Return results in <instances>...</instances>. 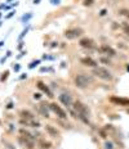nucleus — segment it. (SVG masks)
I'll return each instance as SVG.
<instances>
[{"mask_svg": "<svg viewBox=\"0 0 129 149\" xmlns=\"http://www.w3.org/2000/svg\"><path fill=\"white\" fill-rule=\"evenodd\" d=\"M74 82L77 88H87L88 85H91L93 82V77L89 76V74H85V73H80L75 77Z\"/></svg>", "mask_w": 129, "mask_h": 149, "instance_id": "obj_1", "label": "nucleus"}, {"mask_svg": "<svg viewBox=\"0 0 129 149\" xmlns=\"http://www.w3.org/2000/svg\"><path fill=\"white\" fill-rule=\"evenodd\" d=\"M93 74L97 76L98 78H102L105 81H111L112 80V74L109 70H106L103 67H94L93 68Z\"/></svg>", "mask_w": 129, "mask_h": 149, "instance_id": "obj_2", "label": "nucleus"}, {"mask_svg": "<svg viewBox=\"0 0 129 149\" xmlns=\"http://www.w3.org/2000/svg\"><path fill=\"white\" fill-rule=\"evenodd\" d=\"M72 107H74V111L77 113V116H85V117H89V114H91V111H89V108L83 104L81 102L76 100L72 103Z\"/></svg>", "mask_w": 129, "mask_h": 149, "instance_id": "obj_3", "label": "nucleus"}, {"mask_svg": "<svg viewBox=\"0 0 129 149\" xmlns=\"http://www.w3.org/2000/svg\"><path fill=\"white\" fill-rule=\"evenodd\" d=\"M83 33H84V31L81 28H69V30L65 31V36L69 40H74V39L80 37Z\"/></svg>", "mask_w": 129, "mask_h": 149, "instance_id": "obj_4", "label": "nucleus"}, {"mask_svg": "<svg viewBox=\"0 0 129 149\" xmlns=\"http://www.w3.org/2000/svg\"><path fill=\"white\" fill-rule=\"evenodd\" d=\"M49 108H50V111H52V112H54L55 114H57V117H58L59 119H66V118H67L66 112L57 104V103H50V104H49Z\"/></svg>", "mask_w": 129, "mask_h": 149, "instance_id": "obj_5", "label": "nucleus"}, {"mask_svg": "<svg viewBox=\"0 0 129 149\" xmlns=\"http://www.w3.org/2000/svg\"><path fill=\"white\" fill-rule=\"evenodd\" d=\"M110 102L116 104V105H123V107L129 105V99L128 98H121V96H111Z\"/></svg>", "mask_w": 129, "mask_h": 149, "instance_id": "obj_6", "label": "nucleus"}, {"mask_svg": "<svg viewBox=\"0 0 129 149\" xmlns=\"http://www.w3.org/2000/svg\"><path fill=\"white\" fill-rule=\"evenodd\" d=\"M79 44H80L81 48H85V49H93L94 48V41L89 37H81Z\"/></svg>", "mask_w": 129, "mask_h": 149, "instance_id": "obj_7", "label": "nucleus"}, {"mask_svg": "<svg viewBox=\"0 0 129 149\" xmlns=\"http://www.w3.org/2000/svg\"><path fill=\"white\" fill-rule=\"evenodd\" d=\"M18 114H19V117H21L22 119H26V121L35 119V114H34L32 112H30V111H27V109H21V111L18 112Z\"/></svg>", "mask_w": 129, "mask_h": 149, "instance_id": "obj_8", "label": "nucleus"}, {"mask_svg": "<svg viewBox=\"0 0 129 149\" xmlns=\"http://www.w3.org/2000/svg\"><path fill=\"white\" fill-rule=\"evenodd\" d=\"M58 99H59V102L62 103L63 105H66V107H71L72 105V98H71V95H69V94H61L59 96H58Z\"/></svg>", "mask_w": 129, "mask_h": 149, "instance_id": "obj_9", "label": "nucleus"}, {"mask_svg": "<svg viewBox=\"0 0 129 149\" xmlns=\"http://www.w3.org/2000/svg\"><path fill=\"white\" fill-rule=\"evenodd\" d=\"M36 86L39 88V89H40L41 91H43V93H45L48 96H49V98H53V93H52V91H50V89L48 88V85H45V84H44L43 81H37L36 82Z\"/></svg>", "mask_w": 129, "mask_h": 149, "instance_id": "obj_10", "label": "nucleus"}, {"mask_svg": "<svg viewBox=\"0 0 129 149\" xmlns=\"http://www.w3.org/2000/svg\"><path fill=\"white\" fill-rule=\"evenodd\" d=\"M47 105H48V104H47L45 102H41L40 104L37 105V112L40 113L43 117H47V118H48V117H49V111H48V107H47Z\"/></svg>", "mask_w": 129, "mask_h": 149, "instance_id": "obj_11", "label": "nucleus"}, {"mask_svg": "<svg viewBox=\"0 0 129 149\" xmlns=\"http://www.w3.org/2000/svg\"><path fill=\"white\" fill-rule=\"evenodd\" d=\"M80 62H81V64L87 66V67H92V68L97 67V62L93 58H91V57H84V58L80 59Z\"/></svg>", "mask_w": 129, "mask_h": 149, "instance_id": "obj_12", "label": "nucleus"}, {"mask_svg": "<svg viewBox=\"0 0 129 149\" xmlns=\"http://www.w3.org/2000/svg\"><path fill=\"white\" fill-rule=\"evenodd\" d=\"M99 51L102 54H106V55H109V57H114L116 54V51L115 49H112L111 46H109V45H102V46L99 48Z\"/></svg>", "mask_w": 129, "mask_h": 149, "instance_id": "obj_13", "label": "nucleus"}, {"mask_svg": "<svg viewBox=\"0 0 129 149\" xmlns=\"http://www.w3.org/2000/svg\"><path fill=\"white\" fill-rule=\"evenodd\" d=\"M18 141H19L23 147H26L27 149H32V148H34V140L26 139V137H23V136H19V137H18Z\"/></svg>", "mask_w": 129, "mask_h": 149, "instance_id": "obj_14", "label": "nucleus"}, {"mask_svg": "<svg viewBox=\"0 0 129 149\" xmlns=\"http://www.w3.org/2000/svg\"><path fill=\"white\" fill-rule=\"evenodd\" d=\"M45 130H47V133L52 136V137H57V136H59V131L55 129V127H53V126H50V125H47L45 126Z\"/></svg>", "mask_w": 129, "mask_h": 149, "instance_id": "obj_15", "label": "nucleus"}, {"mask_svg": "<svg viewBox=\"0 0 129 149\" xmlns=\"http://www.w3.org/2000/svg\"><path fill=\"white\" fill-rule=\"evenodd\" d=\"M37 145L40 149H50L52 148V143L50 141H47L45 139H40L37 141Z\"/></svg>", "mask_w": 129, "mask_h": 149, "instance_id": "obj_16", "label": "nucleus"}, {"mask_svg": "<svg viewBox=\"0 0 129 149\" xmlns=\"http://www.w3.org/2000/svg\"><path fill=\"white\" fill-rule=\"evenodd\" d=\"M19 135L23 136V137H26V139H30V140H34V139H35V137H34V135H32L31 133H29V131H26L25 129H21V130H19Z\"/></svg>", "mask_w": 129, "mask_h": 149, "instance_id": "obj_17", "label": "nucleus"}, {"mask_svg": "<svg viewBox=\"0 0 129 149\" xmlns=\"http://www.w3.org/2000/svg\"><path fill=\"white\" fill-rule=\"evenodd\" d=\"M9 77V71L7 70V71H4L3 73H1V77H0V82H5V80H7Z\"/></svg>", "mask_w": 129, "mask_h": 149, "instance_id": "obj_18", "label": "nucleus"}, {"mask_svg": "<svg viewBox=\"0 0 129 149\" xmlns=\"http://www.w3.org/2000/svg\"><path fill=\"white\" fill-rule=\"evenodd\" d=\"M123 30H124V32L129 36V23L128 22H123Z\"/></svg>", "mask_w": 129, "mask_h": 149, "instance_id": "obj_19", "label": "nucleus"}, {"mask_svg": "<svg viewBox=\"0 0 129 149\" xmlns=\"http://www.w3.org/2000/svg\"><path fill=\"white\" fill-rule=\"evenodd\" d=\"M39 63H40V59H37V60H32V62L30 63V64H29V68H30V70H32V68H35V67L39 64Z\"/></svg>", "mask_w": 129, "mask_h": 149, "instance_id": "obj_20", "label": "nucleus"}, {"mask_svg": "<svg viewBox=\"0 0 129 149\" xmlns=\"http://www.w3.org/2000/svg\"><path fill=\"white\" fill-rule=\"evenodd\" d=\"M30 126H32V127H40V122L35 121V119H31V121H30Z\"/></svg>", "mask_w": 129, "mask_h": 149, "instance_id": "obj_21", "label": "nucleus"}, {"mask_svg": "<svg viewBox=\"0 0 129 149\" xmlns=\"http://www.w3.org/2000/svg\"><path fill=\"white\" fill-rule=\"evenodd\" d=\"M120 14L124 15V17H127V18L129 19V10L128 9H120Z\"/></svg>", "mask_w": 129, "mask_h": 149, "instance_id": "obj_22", "label": "nucleus"}, {"mask_svg": "<svg viewBox=\"0 0 129 149\" xmlns=\"http://www.w3.org/2000/svg\"><path fill=\"white\" fill-rule=\"evenodd\" d=\"M31 17H32V14H31V13H29V14H25L23 17H22V22H27V21H29V19L31 18Z\"/></svg>", "mask_w": 129, "mask_h": 149, "instance_id": "obj_23", "label": "nucleus"}, {"mask_svg": "<svg viewBox=\"0 0 129 149\" xmlns=\"http://www.w3.org/2000/svg\"><path fill=\"white\" fill-rule=\"evenodd\" d=\"M27 32H29V27H26V28H25V30H23V31H22V33H21V35H19V40H21V39H23V36L26 35V33H27Z\"/></svg>", "mask_w": 129, "mask_h": 149, "instance_id": "obj_24", "label": "nucleus"}, {"mask_svg": "<svg viewBox=\"0 0 129 149\" xmlns=\"http://www.w3.org/2000/svg\"><path fill=\"white\" fill-rule=\"evenodd\" d=\"M94 3V0H84V5L85 7H89V5H92Z\"/></svg>", "mask_w": 129, "mask_h": 149, "instance_id": "obj_25", "label": "nucleus"}, {"mask_svg": "<svg viewBox=\"0 0 129 149\" xmlns=\"http://www.w3.org/2000/svg\"><path fill=\"white\" fill-rule=\"evenodd\" d=\"M105 147H106V149H112V143H106V144H105Z\"/></svg>", "mask_w": 129, "mask_h": 149, "instance_id": "obj_26", "label": "nucleus"}, {"mask_svg": "<svg viewBox=\"0 0 129 149\" xmlns=\"http://www.w3.org/2000/svg\"><path fill=\"white\" fill-rule=\"evenodd\" d=\"M41 98V94L40 93H35L34 94V99H40Z\"/></svg>", "mask_w": 129, "mask_h": 149, "instance_id": "obj_27", "label": "nucleus"}, {"mask_svg": "<svg viewBox=\"0 0 129 149\" xmlns=\"http://www.w3.org/2000/svg\"><path fill=\"white\" fill-rule=\"evenodd\" d=\"M13 68H14V71H16V72H18V71H19V68H21V66H19V64H14Z\"/></svg>", "mask_w": 129, "mask_h": 149, "instance_id": "obj_28", "label": "nucleus"}, {"mask_svg": "<svg viewBox=\"0 0 129 149\" xmlns=\"http://www.w3.org/2000/svg\"><path fill=\"white\" fill-rule=\"evenodd\" d=\"M101 62H102V63H109V64H110V60L106 59V58H101Z\"/></svg>", "mask_w": 129, "mask_h": 149, "instance_id": "obj_29", "label": "nucleus"}, {"mask_svg": "<svg viewBox=\"0 0 129 149\" xmlns=\"http://www.w3.org/2000/svg\"><path fill=\"white\" fill-rule=\"evenodd\" d=\"M12 108H13V103H12V102H10V103H9V104L7 105V109H12Z\"/></svg>", "mask_w": 129, "mask_h": 149, "instance_id": "obj_30", "label": "nucleus"}, {"mask_svg": "<svg viewBox=\"0 0 129 149\" xmlns=\"http://www.w3.org/2000/svg\"><path fill=\"white\" fill-rule=\"evenodd\" d=\"M101 136H102L103 139H106V137H107V135H106V133H105V131H101Z\"/></svg>", "mask_w": 129, "mask_h": 149, "instance_id": "obj_31", "label": "nucleus"}, {"mask_svg": "<svg viewBox=\"0 0 129 149\" xmlns=\"http://www.w3.org/2000/svg\"><path fill=\"white\" fill-rule=\"evenodd\" d=\"M13 15H14V12H10V13L7 15V18H10V17H13Z\"/></svg>", "mask_w": 129, "mask_h": 149, "instance_id": "obj_32", "label": "nucleus"}, {"mask_svg": "<svg viewBox=\"0 0 129 149\" xmlns=\"http://www.w3.org/2000/svg\"><path fill=\"white\" fill-rule=\"evenodd\" d=\"M106 13H107V12H106V9H103V10H101V15H105Z\"/></svg>", "mask_w": 129, "mask_h": 149, "instance_id": "obj_33", "label": "nucleus"}, {"mask_svg": "<svg viewBox=\"0 0 129 149\" xmlns=\"http://www.w3.org/2000/svg\"><path fill=\"white\" fill-rule=\"evenodd\" d=\"M23 48V43H19V45H18V49H22Z\"/></svg>", "mask_w": 129, "mask_h": 149, "instance_id": "obj_34", "label": "nucleus"}, {"mask_svg": "<svg viewBox=\"0 0 129 149\" xmlns=\"http://www.w3.org/2000/svg\"><path fill=\"white\" fill-rule=\"evenodd\" d=\"M26 77H27V74H26V73H25V74H22V76H21V77H19V78H21V80H23V78H26Z\"/></svg>", "mask_w": 129, "mask_h": 149, "instance_id": "obj_35", "label": "nucleus"}, {"mask_svg": "<svg viewBox=\"0 0 129 149\" xmlns=\"http://www.w3.org/2000/svg\"><path fill=\"white\" fill-rule=\"evenodd\" d=\"M5 59H7V57H4V58H1V60H0V63H4Z\"/></svg>", "mask_w": 129, "mask_h": 149, "instance_id": "obj_36", "label": "nucleus"}, {"mask_svg": "<svg viewBox=\"0 0 129 149\" xmlns=\"http://www.w3.org/2000/svg\"><path fill=\"white\" fill-rule=\"evenodd\" d=\"M12 55V51H7V57H10Z\"/></svg>", "mask_w": 129, "mask_h": 149, "instance_id": "obj_37", "label": "nucleus"}, {"mask_svg": "<svg viewBox=\"0 0 129 149\" xmlns=\"http://www.w3.org/2000/svg\"><path fill=\"white\" fill-rule=\"evenodd\" d=\"M39 1H40V0H35L34 3H35V4H39Z\"/></svg>", "mask_w": 129, "mask_h": 149, "instance_id": "obj_38", "label": "nucleus"}, {"mask_svg": "<svg viewBox=\"0 0 129 149\" xmlns=\"http://www.w3.org/2000/svg\"><path fill=\"white\" fill-rule=\"evenodd\" d=\"M3 44H4V41H0V46H3Z\"/></svg>", "mask_w": 129, "mask_h": 149, "instance_id": "obj_39", "label": "nucleus"}, {"mask_svg": "<svg viewBox=\"0 0 129 149\" xmlns=\"http://www.w3.org/2000/svg\"><path fill=\"white\" fill-rule=\"evenodd\" d=\"M127 71H128V72H129V64H128V66H127Z\"/></svg>", "mask_w": 129, "mask_h": 149, "instance_id": "obj_40", "label": "nucleus"}, {"mask_svg": "<svg viewBox=\"0 0 129 149\" xmlns=\"http://www.w3.org/2000/svg\"><path fill=\"white\" fill-rule=\"evenodd\" d=\"M128 114H129V109H128Z\"/></svg>", "mask_w": 129, "mask_h": 149, "instance_id": "obj_41", "label": "nucleus"}, {"mask_svg": "<svg viewBox=\"0 0 129 149\" xmlns=\"http://www.w3.org/2000/svg\"><path fill=\"white\" fill-rule=\"evenodd\" d=\"M0 17H1V13H0Z\"/></svg>", "mask_w": 129, "mask_h": 149, "instance_id": "obj_42", "label": "nucleus"}]
</instances>
